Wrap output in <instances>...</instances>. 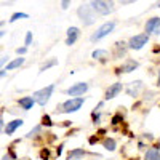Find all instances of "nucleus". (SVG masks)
<instances>
[{
  "label": "nucleus",
  "mask_w": 160,
  "mask_h": 160,
  "mask_svg": "<svg viewBox=\"0 0 160 160\" xmlns=\"http://www.w3.org/2000/svg\"><path fill=\"white\" fill-rule=\"evenodd\" d=\"M77 16L78 19L83 22V26H91L93 22L96 21L95 15H93V8L88 7V5H80L78 10H77Z\"/></svg>",
  "instance_id": "obj_1"
},
{
  "label": "nucleus",
  "mask_w": 160,
  "mask_h": 160,
  "mask_svg": "<svg viewBox=\"0 0 160 160\" xmlns=\"http://www.w3.org/2000/svg\"><path fill=\"white\" fill-rule=\"evenodd\" d=\"M114 28H115V21H108V22H104L102 26H99V28L96 29V32L90 37V40H91V42H98V40H101V38H104V37H108V35L114 31Z\"/></svg>",
  "instance_id": "obj_2"
},
{
  "label": "nucleus",
  "mask_w": 160,
  "mask_h": 160,
  "mask_svg": "<svg viewBox=\"0 0 160 160\" xmlns=\"http://www.w3.org/2000/svg\"><path fill=\"white\" fill-rule=\"evenodd\" d=\"M53 90H55V85H48V87H45V88H42V90L35 91L32 98H34V101H35L37 104L45 106V104L50 101L51 95H53Z\"/></svg>",
  "instance_id": "obj_3"
},
{
  "label": "nucleus",
  "mask_w": 160,
  "mask_h": 160,
  "mask_svg": "<svg viewBox=\"0 0 160 160\" xmlns=\"http://www.w3.org/2000/svg\"><path fill=\"white\" fill-rule=\"evenodd\" d=\"M90 7L93 8V11H96L98 15H109V13H112L115 8H114V3L112 2H104V0H95V2H91Z\"/></svg>",
  "instance_id": "obj_4"
},
{
  "label": "nucleus",
  "mask_w": 160,
  "mask_h": 160,
  "mask_svg": "<svg viewBox=\"0 0 160 160\" xmlns=\"http://www.w3.org/2000/svg\"><path fill=\"white\" fill-rule=\"evenodd\" d=\"M83 102H85V99L82 96H80V98H71V99H68L61 106V112H64V114L75 112V111H78L80 108H82Z\"/></svg>",
  "instance_id": "obj_5"
},
{
  "label": "nucleus",
  "mask_w": 160,
  "mask_h": 160,
  "mask_svg": "<svg viewBox=\"0 0 160 160\" xmlns=\"http://www.w3.org/2000/svg\"><path fill=\"white\" fill-rule=\"evenodd\" d=\"M149 42V35L148 34H138V35H133L128 40V48L131 50H141L144 45H148Z\"/></svg>",
  "instance_id": "obj_6"
},
{
  "label": "nucleus",
  "mask_w": 160,
  "mask_h": 160,
  "mask_svg": "<svg viewBox=\"0 0 160 160\" xmlns=\"http://www.w3.org/2000/svg\"><path fill=\"white\" fill-rule=\"evenodd\" d=\"M88 90V83H85V82H78V83H75V85H72L71 88H68V95L69 96H77V98H80V95H83V93Z\"/></svg>",
  "instance_id": "obj_7"
},
{
  "label": "nucleus",
  "mask_w": 160,
  "mask_h": 160,
  "mask_svg": "<svg viewBox=\"0 0 160 160\" xmlns=\"http://www.w3.org/2000/svg\"><path fill=\"white\" fill-rule=\"evenodd\" d=\"M122 90H123V85L122 83H112L108 90H106V93H104V99L108 101V99H114L115 96H118L120 93H122Z\"/></svg>",
  "instance_id": "obj_8"
},
{
  "label": "nucleus",
  "mask_w": 160,
  "mask_h": 160,
  "mask_svg": "<svg viewBox=\"0 0 160 160\" xmlns=\"http://www.w3.org/2000/svg\"><path fill=\"white\" fill-rule=\"evenodd\" d=\"M144 29H146V34H148V35H149L151 32L160 34V18H152V19H149L148 22H146Z\"/></svg>",
  "instance_id": "obj_9"
},
{
  "label": "nucleus",
  "mask_w": 160,
  "mask_h": 160,
  "mask_svg": "<svg viewBox=\"0 0 160 160\" xmlns=\"http://www.w3.org/2000/svg\"><path fill=\"white\" fill-rule=\"evenodd\" d=\"M139 68V64L135 61V59H127L123 64H122V68H118L117 69V74H120V72H133L135 69H138Z\"/></svg>",
  "instance_id": "obj_10"
},
{
  "label": "nucleus",
  "mask_w": 160,
  "mask_h": 160,
  "mask_svg": "<svg viewBox=\"0 0 160 160\" xmlns=\"http://www.w3.org/2000/svg\"><path fill=\"white\" fill-rule=\"evenodd\" d=\"M78 35H80V31H78V28H69L68 29V38H66V45H74L75 42H77V38H78Z\"/></svg>",
  "instance_id": "obj_11"
},
{
  "label": "nucleus",
  "mask_w": 160,
  "mask_h": 160,
  "mask_svg": "<svg viewBox=\"0 0 160 160\" xmlns=\"http://www.w3.org/2000/svg\"><path fill=\"white\" fill-rule=\"evenodd\" d=\"M22 123H24V122H22L21 118H15V120H11V122L7 123V127L3 128V131L7 133V135H13V133L16 131V128H19Z\"/></svg>",
  "instance_id": "obj_12"
},
{
  "label": "nucleus",
  "mask_w": 160,
  "mask_h": 160,
  "mask_svg": "<svg viewBox=\"0 0 160 160\" xmlns=\"http://www.w3.org/2000/svg\"><path fill=\"white\" fill-rule=\"evenodd\" d=\"M141 88H142V82H141V80H136V82H131V87L127 90L128 96H131V98H136Z\"/></svg>",
  "instance_id": "obj_13"
},
{
  "label": "nucleus",
  "mask_w": 160,
  "mask_h": 160,
  "mask_svg": "<svg viewBox=\"0 0 160 160\" xmlns=\"http://www.w3.org/2000/svg\"><path fill=\"white\" fill-rule=\"evenodd\" d=\"M34 104H35V101H34V98L32 96H24V98H21L19 99V106L24 109V111H29V109H32L34 108Z\"/></svg>",
  "instance_id": "obj_14"
},
{
  "label": "nucleus",
  "mask_w": 160,
  "mask_h": 160,
  "mask_svg": "<svg viewBox=\"0 0 160 160\" xmlns=\"http://www.w3.org/2000/svg\"><path fill=\"white\" fill-rule=\"evenodd\" d=\"M144 160H160V151L157 148L148 149L144 154Z\"/></svg>",
  "instance_id": "obj_15"
},
{
  "label": "nucleus",
  "mask_w": 160,
  "mask_h": 160,
  "mask_svg": "<svg viewBox=\"0 0 160 160\" xmlns=\"http://www.w3.org/2000/svg\"><path fill=\"white\" fill-rule=\"evenodd\" d=\"M91 58L104 62V61H108V58H109V53L106 51V50H95V51L91 53Z\"/></svg>",
  "instance_id": "obj_16"
},
{
  "label": "nucleus",
  "mask_w": 160,
  "mask_h": 160,
  "mask_svg": "<svg viewBox=\"0 0 160 160\" xmlns=\"http://www.w3.org/2000/svg\"><path fill=\"white\" fill-rule=\"evenodd\" d=\"M85 157V151L83 149H74L68 154V158L69 160H80V158H83Z\"/></svg>",
  "instance_id": "obj_17"
},
{
  "label": "nucleus",
  "mask_w": 160,
  "mask_h": 160,
  "mask_svg": "<svg viewBox=\"0 0 160 160\" xmlns=\"http://www.w3.org/2000/svg\"><path fill=\"white\" fill-rule=\"evenodd\" d=\"M102 146H104L106 151L112 152V151H115V148H117V142H115V139H112V138H106V139L102 141Z\"/></svg>",
  "instance_id": "obj_18"
},
{
  "label": "nucleus",
  "mask_w": 160,
  "mask_h": 160,
  "mask_svg": "<svg viewBox=\"0 0 160 160\" xmlns=\"http://www.w3.org/2000/svg\"><path fill=\"white\" fill-rule=\"evenodd\" d=\"M22 64H24V58H16V59H13L11 62H8L7 68H3V69H5V71H11V69L19 68V66H22Z\"/></svg>",
  "instance_id": "obj_19"
},
{
  "label": "nucleus",
  "mask_w": 160,
  "mask_h": 160,
  "mask_svg": "<svg viewBox=\"0 0 160 160\" xmlns=\"http://www.w3.org/2000/svg\"><path fill=\"white\" fill-rule=\"evenodd\" d=\"M115 58H122L127 55V48H125V43L123 42H117L115 43Z\"/></svg>",
  "instance_id": "obj_20"
},
{
  "label": "nucleus",
  "mask_w": 160,
  "mask_h": 160,
  "mask_svg": "<svg viewBox=\"0 0 160 160\" xmlns=\"http://www.w3.org/2000/svg\"><path fill=\"white\" fill-rule=\"evenodd\" d=\"M56 64H58V59H56V58H51V59H48L47 62H43L42 66H40V72H43V71L53 68V66H56Z\"/></svg>",
  "instance_id": "obj_21"
},
{
  "label": "nucleus",
  "mask_w": 160,
  "mask_h": 160,
  "mask_svg": "<svg viewBox=\"0 0 160 160\" xmlns=\"http://www.w3.org/2000/svg\"><path fill=\"white\" fill-rule=\"evenodd\" d=\"M26 18H29L28 13H21V11H19V13H13L10 22H15V21H18V19H26Z\"/></svg>",
  "instance_id": "obj_22"
},
{
  "label": "nucleus",
  "mask_w": 160,
  "mask_h": 160,
  "mask_svg": "<svg viewBox=\"0 0 160 160\" xmlns=\"http://www.w3.org/2000/svg\"><path fill=\"white\" fill-rule=\"evenodd\" d=\"M123 120V117H122V114H115L114 117H112V120H111V123L112 125H118L120 122Z\"/></svg>",
  "instance_id": "obj_23"
},
{
  "label": "nucleus",
  "mask_w": 160,
  "mask_h": 160,
  "mask_svg": "<svg viewBox=\"0 0 160 160\" xmlns=\"http://www.w3.org/2000/svg\"><path fill=\"white\" fill-rule=\"evenodd\" d=\"M40 131H42V125H37L34 130H31V131L28 133V138H32V136H35L37 133H40Z\"/></svg>",
  "instance_id": "obj_24"
},
{
  "label": "nucleus",
  "mask_w": 160,
  "mask_h": 160,
  "mask_svg": "<svg viewBox=\"0 0 160 160\" xmlns=\"http://www.w3.org/2000/svg\"><path fill=\"white\" fill-rule=\"evenodd\" d=\"M42 125H47V127H53V122L48 115H43L42 117Z\"/></svg>",
  "instance_id": "obj_25"
},
{
  "label": "nucleus",
  "mask_w": 160,
  "mask_h": 160,
  "mask_svg": "<svg viewBox=\"0 0 160 160\" xmlns=\"http://www.w3.org/2000/svg\"><path fill=\"white\" fill-rule=\"evenodd\" d=\"M40 158H43V160H48V158H50V151H48L47 148L40 151Z\"/></svg>",
  "instance_id": "obj_26"
},
{
  "label": "nucleus",
  "mask_w": 160,
  "mask_h": 160,
  "mask_svg": "<svg viewBox=\"0 0 160 160\" xmlns=\"http://www.w3.org/2000/svg\"><path fill=\"white\" fill-rule=\"evenodd\" d=\"M31 42H32V32H28L26 34V40H24V47L28 48L31 45Z\"/></svg>",
  "instance_id": "obj_27"
},
{
  "label": "nucleus",
  "mask_w": 160,
  "mask_h": 160,
  "mask_svg": "<svg viewBox=\"0 0 160 160\" xmlns=\"http://www.w3.org/2000/svg\"><path fill=\"white\" fill-rule=\"evenodd\" d=\"M99 118H101V114H99V112H93V122L98 123V122H99Z\"/></svg>",
  "instance_id": "obj_28"
},
{
  "label": "nucleus",
  "mask_w": 160,
  "mask_h": 160,
  "mask_svg": "<svg viewBox=\"0 0 160 160\" xmlns=\"http://www.w3.org/2000/svg\"><path fill=\"white\" fill-rule=\"evenodd\" d=\"M26 51H28V48H26V47H21V48H16V53H18V55H24V53Z\"/></svg>",
  "instance_id": "obj_29"
},
{
  "label": "nucleus",
  "mask_w": 160,
  "mask_h": 160,
  "mask_svg": "<svg viewBox=\"0 0 160 160\" xmlns=\"http://www.w3.org/2000/svg\"><path fill=\"white\" fill-rule=\"evenodd\" d=\"M61 5H62V10H66V8L71 5V2H61Z\"/></svg>",
  "instance_id": "obj_30"
},
{
  "label": "nucleus",
  "mask_w": 160,
  "mask_h": 160,
  "mask_svg": "<svg viewBox=\"0 0 160 160\" xmlns=\"http://www.w3.org/2000/svg\"><path fill=\"white\" fill-rule=\"evenodd\" d=\"M61 154H62V146H59V148H58V149H56V155H58V157H59V155H61Z\"/></svg>",
  "instance_id": "obj_31"
},
{
  "label": "nucleus",
  "mask_w": 160,
  "mask_h": 160,
  "mask_svg": "<svg viewBox=\"0 0 160 160\" xmlns=\"http://www.w3.org/2000/svg\"><path fill=\"white\" fill-rule=\"evenodd\" d=\"M96 141H98V138H96V136H91V138H90V144H95Z\"/></svg>",
  "instance_id": "obj_32"
},
{
  "label": "nucleus",
  "mask_w": 160,
  "mask_h": 160,
  "mask_svg": "<svg viewBox=\"0 0 160 160\" xmlns=\"http://www.w3.org/2000/svg\"><path fill=\"white\" fill-rule=\"evenodd\" d=\"M2 160H13V157H11V155H3Z\"/></svg>",
  "instance_id": "obj_33"
},
{
  "label": "nucleus",
  "mask_w": 160,
  "mask_h": 160,
  "mask_svg": "<svg viewBox=\"0 0 160 160\" xmlns=\"http://www.w3.org/2000/svg\"><path fill=\"white\" fill-rule=\"evenodd\" d=\"M158 85H160V69H158Z\"/></svg>",
  "instance_id": "obj_34"
},
{
  "label": "nucleus",
  "mask_w": 160,
  "mask_h": 160,
  "mask_svg": "<svg viewBox=\"0 0 160 160\" xmlns=\"http://www.w3.org/2000/svg\"><path fill=\"white\" fill-rule=\"evenodd\" d=\"M158 8H160V2H158Z\"/></svg>",
  "instance_id": "obj_35"
}]
</instances>
